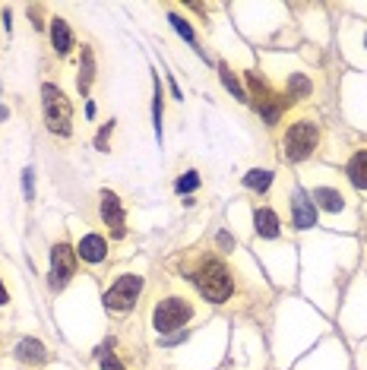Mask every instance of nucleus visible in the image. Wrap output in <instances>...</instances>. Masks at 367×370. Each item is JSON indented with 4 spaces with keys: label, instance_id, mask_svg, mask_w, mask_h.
Segmentation results:
<instances>
[{
    "label": "nucleus",
    "instance_id": "4be33fe9",
    "mask_svg": "<svg viewBox=\"0 0 367 370\" xmlns=\"http://www.w3.org/2000/svg\"><path fill=\"white\" fill-rule=\"evenodd\" d=\"M102 370H123V367L115 354H108V358H102Z\"/></svg>",
    "mask_w": 367,
    "mask_h": 370
},
{
    "label": "nucleus",
    "instance_id": "4468645a",
    "mask_svg": "<svg viewBox=\"0 0 367 370\" xmlns=\"http://www.w3.org/2000/svg\"><path fill=\"white\" fill-rule=\"evenodd\" d=\"M313 199H317L323 209H329V212H339V209H342V193H339V190L320 187V190H313Z\"/></svg>",
    "mask_w": 367,
    "mask_h": 370
},
{
    "label": "nucleus",
    "instance_id": "ddd939ff",
    "mask_svg": "<svg viewBox=\"0 0 367 370\" xmlns=\"http://www.w3.org/2000/svg\"><path fill=\"white\" fill-rule=\"evenodd\" d=\"M253 222H257V234H260V238H276L279 234V219L272 209H257Z\"/></svg>",
    "mask_w": 367,
    "mask_h": 370
},
{
    "label": "nucleus",
    "instance_id": "f03ea898",
    "mask_svg": "<svg viewBox=\"0 0 367 370\" xmlns=\"http://www.w3.org/2000/svg\"><path fill=\"white\" fill-rule=\"evenodd\" d=\"M317 123L310 121H298L288 127L285 140H282V149H285V158H292V162H304V158L317 149Z\"/></svg>",
    "mask_w": 367,
    "mask_h": 370
},
{
    "label": "nucleus",
    "instance_id": "6e6552de",
    "mask_svg": "<svg viewBox=\"0 0 367 370\" xmlns=\"http://www.w3.org/2000/svg\"><path fill=\"white\" fill-rule=\"evenodd\" d=\"M292 215H294V228H310L317 222V209H313L310 197H304L301 190L292 197Z\"/></svg>",
    "mask_w": 367,
    "mask_h": 370
},
{
    "label": "nucleus",
    "instance_id": "393cba45",
    "mask_svg": "<svg viewBox=\"0 0 367 370\" xmlns=\"http://www.w3.org/2000/svg\"><path fill=\"white\" fill-rule=\"evenodd\" d=\"M364 45H367V38H364Z\"/></svg>",
    "mask_w": 367,
    "mask_h": 370
},
{
    "label": "nucleus",
    "instance_id": "f8f14e48",
    "mask_svg": "<svg viewBox=\"0 0 367 370\" xmlns=\"http://www.w3.org/2000/svg\"><path fill=\"white\" fill-rule=\"evenodd\" d=\"M51 41H54V51L58 54H67V51L73 48V35H70V25L64 19H54L51 23Z\"/></svg>",
    "mask_w": 367,
    "mask_h": 370
},
{
    "label": "nucleus",
    "instance_id": "9d476101",
    "mask_svg": "<svg viewBox=\"0 0 367 370\" xmlns=\"http://www.w3.org/2000/svg\"><path fill=\"white\" fill-rule=\"evenodd\" d=\"M16 358L19 361H32V364H41L45 361V358H48V352H45V345H41L38 338H23V342H19L16 345Z\"/></svg>",
    "mask_w": 367,
    "mask_h": 370
},
{
    "label": "nucleus",
    "instance_id": "2eb2a0df",
    "mask_svg": "<svg viewBox=\"0 0 367 370\" xmlns=\"http://www.w3.org/2000/svg\"><path fill=\"white\" fill-rule=\"evenodd\" d=\"M92 76H95V60H92V51L82 48V64H80V92H89Z\"/></svg>",
    "mask_w": 367,
    "mask_h": 370
},
{
    "label": "nucleus",
    "instance_id": "20e7f679",
    "mask_svg": "<svg viewBox=\"0 0 367 370\" xmlns=\"http://www.w3.org/2000/svg\"><path fill=\"white\" fill-rule=\"evenodd\" d=\"M190 304H187V297H165V301H158L152 310V323L158 332H171V329H180V326H187L190 320Z\"/></svg>",
    "mask_w": 367,
    "mask_h": 370
},
{
    "label": "nucleus",
    "instance_id": "423d86ee",
    "mask_svg": "<svg viewBox=\"0 0 367 370\" xmlns=\"http://www.w3.org/2000/svg\"><path fill=\"white\" fill-rule=\"evenodd\" d=\"M76 272V254L67 244H58L51 250V288H64Z\"/></svg>",
    "mask_w": 367,
    "mask_h": 370
},
{
    "label": "nucleus",
    "instance_id": "5701e85b",
    "mask_svg": "<svg viewBox=\"0 0 367 370\" xmlns=\"http://www.w3.org/2000/svg\"><path fill=\"white\" fill-rule=\"evenodd\" d=\"M108 136H111V123H108L105 130L98 133V140H95V146H98V149H105V140H108Z\"/></svg>",
    "mask_w": 367,
    "mask_h": 370
},
{
    "label": "nucleus",
    "instance_id": "7ed1b4c3",
    "mask_svg": "<svg viewBox=\"0 0 367 370\" xmlns=\"http://www.w3.org/2000/svg\"><path fill=\"white\" fill-rule=\"evenodd\" d=\"M45 95V121H48L51 133H60V136H70V101L67 95L58 89V86H45L41 89Z\"/></svg>",
    "mask_w": 367,
    "mask_h": 370
},
{
    "label": "nucleus",
    "instance_id": "f257e3e1",
    "mask_svg": "<svg viewBox=\"0 0 367 370\" xmlns=\"http://www.w3.org/2000/svg\"><path fill=\"white\" fill-rule=\"evenodd\" d=\"M193 282H196V288H200V295H203L206 301H215V304L228 301L231 291H235L231 272L225 269L219 260H206V263L193 272Z\"/></svg>",
    "mask_w": 367,
    "mask_h": 370
},
{
    "label": "nucleus",
    "instance_id": "9b49d317",
    "mask_svg": "<svg viewBox=\"0 0 367 370\" xmlns=\"http://www.w3.org/2000/svg\"><path fill=\"white\" fill-rule=\"evenodd\" d=\"M348 177L351 184L358 190H367V149H361V152H355L348 162Z\"/></svg>",
    "mask_w": 367,
    "mask_h": 370
},
{
    "label": "nucleus",
    "instance_id": "f3484780",
    "mask_svg": "<svg viewBox=\"0 0 367 370\" xmlns=\"http://www.w3.org/2000/svg\"><path fill=\"white\" fill-rule=\"evenodd\" d=\"M244 184L250 190H266L272 184V171H260V168H257V171H247Z\"/></svg>",
    "mask_w": 367,
    "mask_h": 370
},
{
    "label": "nucleus",
    "instance_id": "39448f33",
    "mask_svg": "<svg viewBox=\"0 0 367 370\" xmlns=\"http://www.w3.org/2000/svg\"><path fill=\"white\" fill-rule=\"evenodd\" d=\"M139 291H143V275H133V272L130 275H121L115 285L108 288V295H105L108 310H117V313L130 310V307L137 304Z\"/></svg>",
    "mask_w": 367,
    "mask_h": 370
},
{
    "label": "nucleus",
    "instance_id": "6ab92c4d",
    "mask_svg": "<svg viewBox=\"0 0 367 370\" xmlns=\"http://www.w3.org/2000/svg\"><path fill=\"white\" fill-rule=\"evenodd\" d=\"M171 23H174V29H178V32L184 35V38H187V41H193V29H190V25L184 23V19H180L178 13H171Z\"/></svg>",
    "mask_w": 367,
    "mask_h": 370
},
{
    "label": "nucleus",
    "instance_id": "aec40b11",
    "mask_svg": "<svg viewBox=\"0 0 367 370\" xmlns=\"http://www.w3.org/2000/svg\"><path fill=\"white\" fill-rule=\"evenodd\" d=\"M292 89L298 92V95H307V92H310V82L304 79V76H292Z\"/></svg>",
    "mask_w": 367,
    "mask_h": 370
},
{
    "label": "nucleus",
    "instance_id": "dca6fc26",
    "mask_svg": "<svg viewBox=\"0 0 367 370\" xmlns=\"http://www.w3.org/2000/svg\"><path fill=\"white\" fill-rule=\"evenodd\" d=\"M219 70H222V82H225V89H228L237 101H247V95H244V89H241V82L235 79V73H231V70H228V66H225V64H222Z\"/></svg>",
    "mask_w": 367,
    "mask_h": 370
},
{
    "label": "nucleus",
    "instance_id": "1a4fd4ad",
    "mask_svg": "<svg viewBox=\"0 0 367 370\" xmlns=\"http://www.w3.org/2000/svg\"><path fill=\"white\" fill-rule=\"evenodd\" d=\"M76 254H80L86 263H102L108 254V244H105V238H98V234H86V238L80 241V247H76Z\"/></svg>",
    "mask_w": 367,
    "mask_h": 370
},
{
    "label": "nucleus",
    "instance_id": "a211bd4d",
    "mask_svg": "<svg viewBox=\"0 0 367 370\" xmlns=\"http://www.w3.org/2000/svg\"><path fill=\"white\" fill-rule=\"evenodd\" d=\"M196 187H200V177H196L193 171L184 174V177H180V181L174 184V190H178V193H190V190H196Z\"/></svg>",
    "mask_w": 367,
    "mask_h": 370
},
{
    "label": "nucleus",
    "instance_id": "b1692460",
    "mask_svg": "<svg viewBox=\"0 0 367 370\" xmlns=\"http://www.w3.org/2000/svg\"><path fill=\"white\" fill-rule=\"evenodd\" d=\"M0 304H7V288H3V282H0Z\"/></svg>",
    "mask_w": 367,
    "mask_h": 370
},
{
    "label": "nucleus",
    "instance_id": "0eeeda50",
    "mask_svg": "<svg viewBox=\"0 0 367 370\" xmlns=\"http://www.w3.org/2000/svg\"><path fill=\"white\" fill-rule=\"evenodd\" d=\"M102 222L111 225L115 234H123V209H121V199H117L111 190L102 193Z\"/></svg>",
    "mask_w": 367,
    "mask_h": 370
},
{
    "label": "nucleus",
    "instance_id": "412c9836",
    "mask_svg": "<svg viewBox=\"0 0 367 370\" xmlns=\"http://www.w3.org/2000/svg\"><path fill=\"white\" fill-rule=\"evenodd\" d=\"M23 190H25V199H32V168L23 171Z\"/></svg>",
    "mask_w": 367,
    "mask_h": 370
}]
</instances>
